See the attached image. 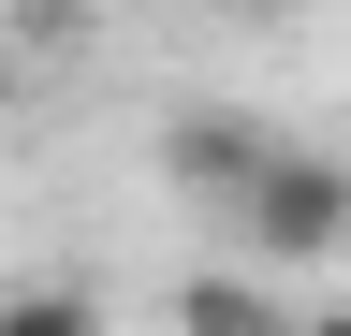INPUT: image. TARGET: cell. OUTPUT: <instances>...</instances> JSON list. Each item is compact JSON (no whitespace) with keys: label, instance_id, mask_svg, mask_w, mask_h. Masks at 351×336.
Wrapping results in <instances>:
<instances>
[{"label":"cell","instance_id":"5b68a950","mask_svg":"<svg viewBox=\"0 0 351 336\" xmlns=\"http://www.w3.org/2000/svg\"><path fill=\"white\" fill-rule=\"evenodd\" d=\"M219 15H249V29H278V15H322V0H219Z\"/></svg>","mask_w":351,"mask_h":336},{"label":"cell","instance_id":"7a4b0ae2","mask_svg":"<svg viewBox=\"0 0 351 336\" xmlns=\"http://www.w3.org/2000/svg\"><path fill=\"white\" fill-rule=\"evenodd\" d=\"M263 161H278V117H249V103H176L161 117V190L205 205V220H234V190Z\"/></svg>","mask_w":351,"mask_h":336},{"label":"cell","instance_id":"6da1fadb","mask_svg":"<svg viewBox=\"0 0 351 336\" xmlns=\"http://www.w3.org/2000/svg\"><path fill=\"white\" fill-rule=\"evenodd\" d=\"M234 234L263 248V263H337V248H351V161L278 132V161L234 190Z\"/></svg>","mask_w":351,"mask_h":336},{"label":"cell","instance_id":"277c9868","mask_svg":"<svg viewBox=\"0 0 351 336\" xmlns=\"http://www.w3.org/2000/svg\"><path fill=\"white\" fill-rule=\"evenodd\" d=\"M88 322H103L88 278H0V336H88Z\"/></svg>","mask_w":351,"mask_h":336},{"label":"cell","instance_id":"8992f818","mask_svg":"<svg viewBox=\"0 0 351 336\" xmlns=\"http://www.w3.org/2000/svg\"><path fill=\"white\" fill-rule=\"evenodd\" d=\"M0 103H15V73H0Z\"/></svg>","mask_w":351,"mask_h":336},{"label":"cell","instance_id":"3957f363","mask_svg":"<svg viewBox=\"0 0 351 336\" xmlns=\"http://www.w3.org/2000/svg\"><path fill=\"white\" fill-rule=\"evenodd\" d=\"M176 322H191V336H278L293 292L278 278H176Z\"/></svg>","mask_w":351,"mask_h":336}]
</instances>
